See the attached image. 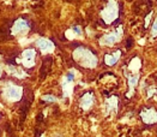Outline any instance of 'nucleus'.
Here are the masks:
<instances>
[{"mask_svg": "<svg viewBox=\"0 0 157 137\" xmlns=\"http://www.w3.org/2000/svg\"><path fill=\"white\" fill-rule=\"evenodd\" d=\"M127 78H128V96H131L133 91H134V88H136V85L139 81V74L138 75H126Z\"/></svg>", "mask_w": 157, "mask_h": 137, "instance_id": "f8f14e48", "label": "nucleus"}, {"mask_svg": "<svg viewBox=\"0 0 157 137\" xmlns=\"http://www.w3.org/2000/svg\"><path fill=\"white\" fill-rule=\"evenodd\" d=\"M37 47L40 48V50L42 53H52L54 50V48H55V46H54V43L52 42V41H49V40H47V39H39L37 40Z\"/></svg>", "mask_w": 157, "mask_h": 137, "instance_id": "1a4fd4ad", "label": "nucleus"}, {"mask_svg": "<svg viewBox=\"0 0 157 137\" xmlns=\"http://www.w3.org/2000/svg\"><path fill=\"white\" fill-rule=\"evenodd\" d=\"M151 36L152 37H157V18L154 20L152 27H151Z\"/></svg>", "mask_w": 157, "mask_h": 137, "instance_id": "f3484780", "label": "nucleus"}, {"mask_svg": "<svg viewBox=\"0 0 157 137\" xmlns=\"http://www.w3.org/2000/svg\"><path fill=\"white\" fill-rule=\"evenodd\" d=\"M73 59L77 63H79V65H82V66H84V67H88V69H94V67H96V65L99 64L97 55L91 49L83 47V46H80L73 50Z\"/></svg>", "mask_w": 157, "mask_h": 137, "instance_id": "f257e3e1", "label": "nucleus"}, {"mask_svg": "<svg viewBox=\"0 0 157 137\" xmlns=\"http://www.w3.org/2000/svg\"><path fill=\"white\" fill-rule=\"evenodd\" d=\"M1 72H3V69H1V66H0V77H1Z\"/></svg>", "mask_w": 157, "mask_h": 137, "instance_id": "a211bd4d", "label": "nucleus"}, {"mask_svg": "<svg viewBox=\"0 0 157 137\" xmlns=\"http://www.w3.org/2000/svg\"><path fill=\"white\" fill-rule=\"evenodd\" d=\"M3 95L9 101L16 102V101H19L22 99V95H23V89H22V87H18L16 84H12V83L9 82L4 87Z\"/></svg>", "mask_w": 157, "mask_h": 137, "instance_id": "7ed1b4c3", "label": "nucleus"}, {"mask_svg": "<svg viewBox=\"0 0 157 137\" xmlns=\"http://www.w3.org/2000/svg\"><path fill=\"white\" fill-rule=\"evenodd\" d=\"M35 58H36L35 50L31 49V48H29V49H25L24 52L22 53L18 61H20L25 67H33L35 65Z\"/></svg>", "mask_w": 157, "mask_h": 137, "instance_id": "423d86ee", "label": "nucleus"}, {"mask_svg": "<svg viewBox=\"0 0 157 137\" xmlns=\"http://www.w3.org/2000/svg\"><path fill=\"white\" fill-rule=\"evenodd\" d=\"M29 28H30V25H29V23H28L25 19L18 18V19L13 23L11 33H12V35H24V34L28 33Z\"/></svg>", "mask_w": 157, "mask_h": 137, "instance_id": "0eeeda50", "label": "nucleus"}, {"mask_svg": "<svg viewBox=\"0 0 157 137\" xmlns=\"http://www.w3.org/2000/svg\"><path fill=\"white\" fill-rule=\"evenodd\" d=\"M121 37H122V27L119 25L114 31L103 35L100 39V43L101 46H113L115 42L120 41Z\"/></svg>", "mask_w": 157, "mask_h": 137, "instance_id": "20e7f679", "label": "nucleus"}, {"mask_svg": "<svg viewBox=\"0 0 157 137\" xmlns=\"http://www.w3.org/2000/svg\"><path fill=\"white\" fill-rule=\"evenodd\" d=\"M120 57H121V50L120 49L115 50V52H113V53H108V54L104 55V64L108 65V66H113V65H115L119 61Z\"/></svg>", "mask_w": 157, "mask_h": 137, "instance_id": "9d476101", "label": "nucleus"}, {"mask_svg": "<svg viewBox=\"0 0 157 137\" xmlns=\"http://www.w3.org/2000/svg\"><path fill=\"white\" fill-rule=\"evenodd\" d=\"M41 99H42L43 102H55L56 101V97L54 95H49V94L48 95H43Z\"/></svg>", "mask_w": 157, "mask_h": 137, "instance_id": "dca6fc26", "label": "nucleus"}, {"mask_svg": "<svg viewBox=\"0 0 157 137\" xmlns=\"http://www.w3.org/2000/svg\"><path fill=\"white\" fill-rule=\"evenodd\" d=\"M119 107V99L115 95H111L106 100V113L107 114H115Z\"/></svg>", "mask_w": 157, "mask_h": 137, "instance_id": "6e6552de", "label": "nucleus"}, {"mask_svg": "<svg viewBox=\"0 0 157 137\" xmlns=\"http://www.w3.org/2000/svg\"><path fill=\"white\" fill-rule=\"evenodd\" d=\"M6 70H7V72H9L10 75L16 76V77H18V78H24V77H27V75H25L24 71H22L19 67L13 66V65H12V66H7Z\"/></svg>", "mask_w": 157, "mask_h": 137, "instance_id": "ddd939ff", "label": "nucleus"}, {"mask_svg": "<svg viewBox=\"0 0 157 137\" xmlns=\"http://www.w3.org/2000/svg\"><path fill=\"white\" fill-rule=\"evenodd\" d=\"M140 118L145 124H155L157 121V111L154 107H146L140 111Z\"/></svg>", "mask_w": 157, "mask_h": 137, "instance_id": "39448f33", "label": "nucleus"}, {"mask_svg": "<svg viewBox=\"0 0 157 137\" xmlns=\"http://www.w3.org/2000/svg\"><path fill=\"white\" fill-rule=\"evenodd\" d=\"M63 90H64V95L65 96H70L71 94H72V91H73V83L64 81V83H63Z\"/></svg>", "mask_w": 157, "mask_h": 137, "instance_id": "2eb2a0df", "label": "nucleus"}, {"mask_svg": "<svg viewBox=\"0 0 157 137\" xmlns=\"http://www.w3.org/2000/svg\"><path fill=\"white\" fill-rule=\"evenodd\" d=\"M119 16V4L116 1H108L101 12V17L106 24H111Z\"/></svg>", "mask_w": 157, "mask_h": 137, "instance_id": "f03ea898", "label": "nucleus"}, {"mask_svg": "<svg viewBox=\"0 0 157 137\" xmlns=\"http://www.w3.org/2000/svg\"><path fill=\"white\" fill-rule=\"evenodd\" d=\"M66 36L69 39H74V37H78V36H82V28L79 25L72 27L66 31Z\"/></svg>", "mask_w": 157, "mask_h": 137, "instance_id": "4468645a", "label": "nucleus"}, {"mask_svg": "<svg viewBox=\"0 0 157 137\" xmlns=\"http://www.w3.org/2000/svg\"><path fill=\"white\" fill-rule=\"evenodd\" d=\"M94 94L92 93H85L83 96L80 99V107L83 108V110L88 111L89 108H91V106L94 105Z\"/></svg>", "mask_w": 157, "mask_h": 137, "instance_id": "9b49d317", "label": "nucleus"}]
</instances>
